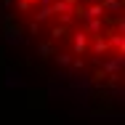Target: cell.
<instances>
[{
  "label": "cell",
  "instance_id": "6da1fadb",
  "mask_svg": "<svg viewBox=\"0 0 125 125\" xmlns=\"http://www.w3.org/2000/svg\"><path fill=\"white\" fill-rule=\"evenodd\" d=\"M91 43H93V40H91V35H88L85 29L75 32V35H72V53H80V56L88 53V51H91Z\"/></svg>",
  "mask_w": 125,
  "mask_h": 125
},
{
  "label": "cell",
  "instance_id": "7a4b0ae2",
  "mask_svg": "<svg viewBox=\"0 0 125 125\" xmlns=\"http://www.w3.org/2000/svg\"><path fill=\"white\" fill-rule=\"evenodd\" d=\"M109 48H112V40H109V35L93 37V43H91V53H93V56H104V53H109Z\"/></svg>",
  "mask_w": 125,
  "mask_h": 125
},
{
  "label": "cell",
  "instance_id": "3957f363",
  "mask_svg": "<svg viewBox=\"0 0 125 125\" xmlns=\"http://www.w3.org/2000/svg\"><path fill=\"white\" fill-rule=\"evenodd\" d=\"M106 35H109V40H112V48L117 51V56H125V35H117V32H112V29H106Z\"/></svg>",
  "mask_w": 125,
  "mask_h": 125
},
{
  "label": "cell",
  "instance_id": "277c9868",
  "mask_svg": "<svg viewBox=\"0 0 125 125\" xmlns=\"http://www.w3.org/2000/svg\"><path fill=\"white\" fill-rule=\"evenodd\" d=\"M67 32H69V24H53L51 27V32H48V37H51V43H56V40H64L67 37Z\"/></svg>",
  "mask_w": 125,
  "mask_h": 125
},
{
  "label": "cell",
  "instance_id": "5b68a950",
  "mask_svg": "<svg viewBox=\"0 0 125 125\" xmlns=\"http://www.w3.org/2000/svg\"><path fill=\"white\" fill-rule=\"evenodd\" d=\"M85 32H88L91 37H101V32H104V19H91V21H85Z\"/></svg>",
  "mask_w": 125,
  "mask_h": 125
},
{
  "label": "cell",
  "instance_id": "8992f818",
  "mask_svg": "<svg viewBox=\"0 0 125 125\" xmlns=\"http://www.w3.org/2000/svg\"><path fill=\"white\" fill-rule=\"evenodd\" d=\"M51 16H53V5H37V13H35V21H37V24L48 21Z\"/></svg>",
  "mask_w": 125,
  "mask_h": 125
},
{
  "label": "cell",
  "instance_id": "52a82bcc",
  "mask_svg": "<svg viewBox=\"0 0 125 125\" xmlns=\"http://www.w3.org/2000/svg\"><path fill=\"white\" fill-rule=\"evenodd\" d=\"M101 3H104L106 13H120V11H125V0H101Z\"/></svg>",
  "mask_w": 125,
  "mask_h": 125
},
{
  "label": "cell",
  "instance_id": "ba28073f",
  "mask_svg": "<svg viewBox=\"0 0 125 125\" xmlns=\"http://www.w3.org/2000/svg\"><path fill=\"white\" fill-rule=\"evenodd\" d=\"M37 53H40V59H48L51 53H53V43H40V45H37ZM53 56H56V53H53Z\"/></svg>",
  "mask_w": 125,
  "mask_h": 125
},
{
  "label": "cell",
  "instance_id": "9c48e42d",
  "mask_svg": "<svg viewBox=\"0 0 125 125\" xmlns=\"http://www.w3.org/2000/svg\"><path fill=\"white\" fill-rule=\"evenodd\" d=\"M19 37H21V29H19V27H11V29H8V43H16Z\"/></svg>",
  "mask_w": 125,
  "mask_h": 125
},
{
  "label": "cell",
  "instance_id": "30bf717a",
  "mask_svg": "<svg viewBox=\"0 0 125 125\" xmlns=\"http://www.w3.org/2000/svg\"><path fill=\"white\" fill-rule=\"evenodd\" d=\"M56 61L59 64H72V53H56Z\"/></svg>",
  "mask_w": 125,
  "mask_h": 125
},
{
  "label": "cell",
  "instance_id": "8fae6325",
  "mask_svg": "<svg viewBox=\"0 0 125 125\" xmlns=\"http://www.w3.org/2000/svg\"><path fill=\"white\" fill-rule=\"evenodd\" d=\"M16 8H19V11H29V8H32V3H29V0H19V3H16Z\"/></svg>",
  "mask_w": 125,
  "mask_h": 125
},
{
  "label": "cell",
  "instance_id": "7c38bea8",
  "mask_svg": "<svg viewBox=\"0 0 125 125\" xmlns=\"http://www.w3.org/2000/svg\"><path fill=\"white\" fill-rule=\"evenodd\" d=\"M29 32H32V35H37V32H40V24H37V21H35V19H32V21H29Z\"/></svg>",
  "mask_w": 125,
  "mask_h": 125
}]
</instances>
